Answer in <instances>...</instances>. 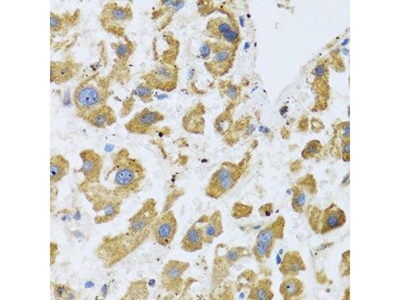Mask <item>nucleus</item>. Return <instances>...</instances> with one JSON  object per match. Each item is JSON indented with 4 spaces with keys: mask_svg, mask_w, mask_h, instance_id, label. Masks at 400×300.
I'll use <instances>...</instances> for the list:
<instances>
[{
    "mask_svg": "<svg viewBox=\"0 0 400 300\" xmlns=\"http://www.w3.org/2000/svg\"><path fill=\"white\" fill-rule=\"evenodd\" d=\"M80 9L76 8L64 12H50V41L56 37H66L82 20Z\"/></svg>",
    "mask_w": 400,
    "mask_h": 300,
    "instance_id": "1a4fd4ad",
    "label": "nucleus"
},
{
    "mask_svg": "<svg viewBox=\"0 0 400 300\" xmlns=\"http://www.w3.org/2000/svg\"><path fill=\"white\" fill-rule=\"evenodd\" d=\"M158 216L156 201L152 198H147L129 218L126 230L106 238L102 244L100 253L105 266L110 267L118 264L144 244Z\"/></svg>",
    "mask_w": 400,
    "mask_h": 300,
    "instance_id": "f257e3e1",
    "label": "nucleus"
},
{
    "mask_svg": "<svg viewBox=\"0 0 400 300\" xmlns=\"http://www.w3.org/2000/svg\"><path fill=\"white\" fill-rule=\"evenodd\" d=\"M202 224L205 244H212L224 232L222 218L220 210L210 215H204L198 220Z\"/></svg>",
    "mask_w": 400,
    "mask_h": 300,
    "instance_id": "f3484780",
    "label": "nucleus"
},
{
    "mask_svg": "<svg viewBox=\"0 0 400 300\" xmlns=\"http://www.w3.org/2000/svg\"><path fill=\"white\" fill-rule=\"evenodd\" d=\"M164 115L158 111L145 108L136 113L124 124L130 134L146 135L150 134L156 124L164 120Z\"/></svg>",
    "mask_w": 400,
    "mask_h": 300,
    "instance_id": "9b49d317",
    "label": "nucleus"
},
{
    "mask_svg": "<svg viewBox=\"0 0 400 300\" xmlns=\"http://www.w3.org/2000/svg\"><path fill=\"white\" fill-rule=\"evenodd\" d=\"M82 160L81 166L75 170L76 172L83 174V182L88 184L100 183L101 172L103 166L102 156L94 150L86 148L80 154Z\"/></svg>",
    "mask_w": 400,
    "mask_h": 300,
    "instance_id": "ddd939ff",
    "label": "nucleus"
},
{
    "mask_svg": "<svg viewBox=\"0 0 400 300\" xmlns=\"http://www.w3.org/2000/svg\"><path fill=\"white\" fill-rule=\"evenodd\" d=\"M324 72V68L323 66H320L316 68V73L318 76H321L323 74Z\"/></svg>",
    "mask_w": 400,
    "mask_h": 300,
    "instance_id": "c85d7f7f",
    "label": "nucleus"
},
{
    "mask_svg": "<svg viewBox=\"0 0 400 300\" xmlns=\"http://www.w3.org/2000/svg\"><path fill=\"white\" fill-rule=\"evenodd\" d=\"M112 158V166L106 178L111 181L115 195L124 200L138 192L146 176L141 162L125 148L114 153Z\"/></svg>",
    "mask_w": 400,
    "mask_h": 300,
    "instance_id": "f03ea898",
    "label": "nucleus"
},
{
    "mask_svg": "<svg viewBox=\"0 0 400 300\" xmlns=\"http://www.w3.org/2000/svg\"><path fill=\"white\" fill-rule=\"evenodd\" d=\"M284 226V218L279 216L258 232L251 250L252 254L258 262L262 263L270 257L276 242L283 238Z\"/></svg>",
    "mask_w": 400,
    "mask_h": 300,
    "instance_id": "39448f33",
    "label": "nucleus"
},
{
    "mask_svg": "<svg viewBox=\"0 0 400 300\" xmlns=\"http://www.w3.org/2000/svg\"><path fill=\"white\" fill-rule=\"evenodd\" d=\"M178 230V221L174 212L169 210L158 216L151 227V234L160 246H168L173 241Z\"/></svg>",
    "mask_w": 400,
    "mask_h": 300,
    "instance_id": "9d476101",
    "label": "nucleus"
},
{
    "mask_svg": "<svg viewBox=\"0 0 400 300\" xmlns=\"http://www.w3.org/2000/svg\"><path fill=\"white\" fill-rule=\"evenodd\" d=\"M216 247L212 274V284L214 286L220 284L227 277L230 268L240 260L252 254L246 247L226 246V250L222 252Z\"/></svg>",
    "mask_w": 400,
    "mask_h": 300,
    "instance_id": "423d86ee",
    "label": "nucleus"
},
{
    "mask_svg": "<svg viewBox=\"0 0 400 300\" xmlns=\"http://www.w3.org/2000/svg\"><path fill=\"white\" fill-rule=\"evenodd\" d=\"M240 175L238 166L227 163L212 176L205 190L207 196L218 198L226 194L235 185Z\"/></svg>",
    "mask_w": 400,
    "mask_h": 300,
    "instance_id": "0eeeda50",
    "label": "nucleus"
},
{
    "mask_svg": "<svg viewBox=\"0 0 400 300\" xmlns=\"http://www.w3.org/2000/svg\"><path fill=\"white\" fill-rule=\"evenodd\" d=\"M80 214L78 212L76 214L74 218H76V220H78L80 219Z\"/></svg>",
    "mask_w": 400,
    "mask_h": 300,
    "instance_id": "7c9ffc66",
    "label": "nucleus"
},
{
    "mask_svg": "<svg viewBox=\"0 0 400 300\" xmlns=\"http://www.w3.org/2000/svg\"><path fill=\"white\" fill-rule=\"evenodd\" d=\"M321 148L319 142L312 140L310 142L304 150V156L306 158L313 157L318 154Z\"/></svg>",
    "mask_w": 400,
    "mask_h": 300,
    "instance_id": "a878e982",
    "label": "nucleus"
},
{
    "mask_svg": "<svg viewBox=\"0 0 400 300\" xmlns=\"http://www.w3.org/2000/svg\"><path fill=\"white\" fill-rule=\"evenodd\" d=\"M343 152L344 154H346L348 156L349 155L350 153V143L349 142H348L345 143L343 146Z\"/></svg>",
    "mask_w": 400,
    "mask_h": 300,
    "instance_id": "cd10ccee",
    "label": "nucleus"
},
{
    "mask_svg": "<svg viewBox=\"0 0 400 300\" xmlns=\"http://www.w3.org/2000/svg\"><path fill=\"white\" fill-rule=\"evenodd\" d=\"M204 244L203 226L198 220L185 233L180 242V248L186 252H194L201 250Z\"/></svg>",
    "mask_w": 400,
    "mask_h": 300,
    "instance_id": "dca6fc26",
    "label": "nucleus"
},
{
    "mask_svg": "<svg viewBox=\"0 0 400 300\" xmlns=\"http://www.w3.org/2000/svg\"><path fill=\"white\" fill-rule=\"evenodd\" d=\"M306 269L302 257L296 250L286 252L279 266V271L284 278L296 276Z\"/></svg>",
    "mask_w": 400,
    "mask_h": 300,
    "instance_id": "a211bd4d",
    "label": "nucleus"
},
{
    "mask_svg": "<svg viewBox=\"0 0 400 300\" xmlns=\"http://www.w3.org/2000/svg\"><path fill=\"white\" fill-rule=\"evenodd\" d=\"M292 191V209L296 212L300 214L306 212L315 192L314 186L304 182L295 186Z\"/></svg>",
    "mask_w": 400,
    "mask_h": 300,
    "instance_id": "6ab92c4d",
    "label": "nucleus"
},
{
    "mask_svg": "<svg viewBox=\"0 0 400 300\" xmlns=\"http://www.w3.org/2000/svg\"><path fill=\"white\" fill-rule=\"evenodd\" d=\"M188 262L171 259L164 265L160 274L162 288L167 293L175 296L180 295L184 286L183 276L189 268Z\"/></svg>",
    "mask_w": 400,
    "mask_h": 300,
    "instance_id": "6e6552de",
    "label": "nucleus"
},
{
    "mask_svg": "<svg viewBox=\"0 0 400 300\" xmlns=\"http://www.w3.org/2000/svg\"><path fill=\"white\" fill-rule=\"evenodd\" d=\"M204 122L202 118L193 113L186 114L183 118L182 125L186 130L192 133L199 134L202 130Z\"/></svg>",
    "mask_w": 400,
    "mask_h": 300,
    "instance_id": "393cba45",
    "label": "nucleus"
},
{
    "mask_svg": "<svg viewBox=\"0 0 400 300\" xmlns=\"http://www.w3.org/2000/svg\"><path fill=\"white\" fill-rule=\"evenodd\" d=\"M110 95L109 80L99 73L83 79L74 88L72 102L78 117L82 119L96 108L107 104Z\"/></svg>",
    "mask_w": 400,
    "mask_h": 300,
    "instance_id": "7ed1b4c3",
    "label": "nucleus"
},
{
    "mask_svg": "<svg viewBox=\"0 0 400 300\" xmlns=\"http://www.w3.org/2000/svg\"><path fill=\"white\" fill-rule=\"evenodd\" d=\"M210 26L212 34L228 42H234L238 34L232 28L230 22L226 18H218L211 22Z\"/></svg>",
    "mask_w": 400,
    "mask_h": 300,
    "instance_id": "4be33fe9",
    "label": "nucleus"
},
{
    "mask_svg": "<svg viewBox=\"0 0 400 300\" xmlns=\"http://www.w3.org/2000/svg\"><path fill=\"white\" fill-rule=\"evenodd\" d=\"M149 295L148 282L146 278H142L130 282L120 300H146Z\"/></svg>",
    "mask_w": 400,
    "mask_h": 300,
    "instance_id": "412c9836",
    "label": "nucleus"
},
{
    "mask_svg": "<svg viewBox=\"0 0 400 300\" xmlns=\"http://www.w3.org/2000/svg\"><path fill=\"white\" fill-rule=\"evenodd\" d=\"M70 162L62 155L58 154L50 158V182L55 184L60 181L68 173Z\"/></svg>",
    "mask_w": 400,
    "mask_h": 300,
    "instance_id": "5701e85b",
    "label": "nucleus"
},
{
    "mask_svg": "<svg viewBox=\"0 0 400 300\" xmlns=\"http://www.w3.org/2000/svg\"><path fill=\"white\" fill-rule=\"evenodd\" d=\"M272 281L270 278H264L258 280L253 286L248 296V300H271L274 297L272 289Z\"/></svg>",
    "mask_w": 400,
    "mask_h": 300,
    "instance_id": "b1692460",
    "label": "nucleus"
},
{
    "mask_svg": "<svg viewBox=\"0 0 400 300\" xmlns=\"http://www.w3.org/2000/svg\"><path fill=\"white\" fill-rule=\"evenodd\" d=\"M82 120L94 127L104 129L114 124L117 117L114 110L106 104L90 112Z\"/></svg>",
    "mask_w": 400,
    "mask_h": 300,
    "instance_id": "2eb2a0df",
    "label": "nucleus"
},
{
    "mask_svg": "<svg viewBox=\"0 0 400 300\" xmlns=\"http://www.w3.org/2000/svg\"><path fill=\"white\" fill-rule=\"evenodd\" d=\"M126 16L123 8L116 2H108L104 6L100 14L99 22L104 30L116 34L118 33Z\"/></svg>",
    "mask_w": 400,
    "mask_h": 300,
    "instance_id": "4468645a",
    "label": "nucleus"
},
{
    "mask_svg": "<svg viewBox=\"0 0 400 300\" xmlns=\"http://www.w3.org/2000/svg\"><path fill=\"white\" fill-rule=\"evenodd\" d=\"M85 286L87 288H91L92 286V283L90 282H88L86 284Z\"/></svg>",
    "mask_w": 400,
    "mask_h": 300,
    "instance_id": "c756f323",
    "label": "nucleus"
},
{
    "mask_svg": "<svg viewBox=\"0 0 400 300\" xmlns=\"http://www.w3.org/2000/svg\"><path fill=\"white\" fill-rule=\"evenodd\" d=\"M83 67L82 63L72 56L50 62V82L55 84L66 83L76 77Z\"/></svg>",
    "mask_w": 400,
    "mask_h": 300,
    "instance_id": "f8f14e48",
    "label": "nucleus"
},
{
    "mask_svg": "<svg viewBox=\"0 0 400 300\" xmlns=\"http://www.w3.org/2000/svg\"><path fill=\"white\" fill-rule=\"evenodd\" d=\"M64 291V287L60 286L56 289V295L58 298H62Z\"/></svg>",
    "mask_w": 400,
    "mask_h": 300,
    "instance_id": "bb28decb",
    "label": "nucleus"
},
{
    "mask_svg": "<svg viewBox=\"0 0 400 300\" xmlns=\"http://www.w3.org/2000/svg\"><path fill=\"white\" fill-rule=\"evenodd\" d=\"M307 212L310 225L318 234H324L342 226L346 221L344 212L334 204L325 210L309 207Z\"/></svg>",
    "mask_w": 400,
    "mask_h": 300,
    "instance_id": "20e7f679",
    "label": "nucleus"
},
{
    "mask_svg": "<svg viewBox=\"0 0 400 300\" xmlns=\"http://www.w3.org/2000/svg\"><path fill=\"white\" fill-rule=\"evenodd\" d=\"M304 291L302 282L295 276L284 278L279 288L280 293L285 300L300 299Z\"/></svg>",
    "mask_w": 400,
    "mask_h": 300,
    "instance_id": "aec40b11",
    "label": "nucleus"
}]
</instances>
